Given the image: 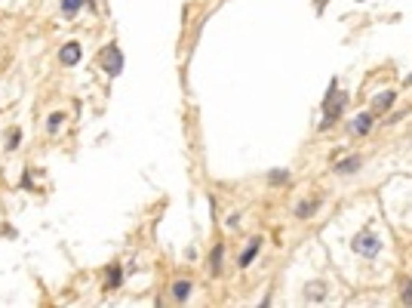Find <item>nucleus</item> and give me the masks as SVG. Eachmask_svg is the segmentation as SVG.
<instances>
[{
    "instance_id": "1",
    "label": "nucleus",
    "mask_w": 412,
    "mask_h": 308,
    "mask_svg": "<svg viewBox=\"0 0 412 308\" xmlns=\"http://www.w3.org/2000/svg\"><path fill=\"white\" fill-rule=\"evenodd\" d=\"M381 250V241H378V235H375V231H360V235H354V253H360V256H375Z\"/></svg>"
},
{
    "instance_id": "2",
    "label": "nucleus",
    "mask_w": 412,
    "mask_h": 308,
    "mask_svg": "<svg viewBox=\"0 0 412 308\" xmlns=\"http://www.w3.org/2000/svg\"><path fill=\"white\" fill-rule=\"evenodd\" d=\"M102 65H105V74L108 77H117L123 71V53L117 43H108V49L102 53Z\"/></svg>"
},
{
    "instance_id": "3",
    "label": "nucleus",
    "mask_w": 412,
    "mask_h": 308,
    "mask_svg": "<svg viewBox=\"0 0 412 308\" xmlns=\"http://www.w3.org/2000/svg\"><path fill=\"white\" fill-rule=\"evenodd\" d=\"M329 90H333V93H329L326 96V120H323V126H329V123H333L339 114H342V108H345V93H336V84L333 87H329Z\"/></svg>"
},
{
    "instance_id": "4",
    "label": "nucleus",
    "mask_w": 412,
    "mask_h": 308,
    "mask_svg": "<svg viewBox=\"0 0 412 308\" xmlns=\"http://www.w3.org/2000/svg\"><path fill=\"white\" fill-rule=\"evenodd\" d=\"M80 56H84V49H80V43H77V40H71V43H65V46L59 49V62H62V65H68V68H71V65H77V62H80Z\"/></svg>"
},
{
    "instance_id": "5",
    "label": "nucleus",
    "mask_w": 412,
    "mask_h": 308,
    "mask_svg": "<svg viewBox=\"0 0 412 308\" xmlns=\"http://www.w3.org/2000/svg\"><path fill=\"white\" fill-rule=\"evenodd\" d=\"M323 296H326V284H323V280H311V284L305 287V299H308V302H320Z\"/></svg>"
},
{
    "instance_id": "6",
    "label": "nucleus",
    "mask_w": 412,
    "mask_h": 308,
    "mask_svg": "<svg viewBox=\"0 0 412 308\" xmlns=\"http://www.w3.org/2000/svg\"><path fill=\"white\" fill-rule=\"evenodd\" d=\"M259 250H262V238H253L250 241V247L243 250V256H240V265H250L256 256H259Z\"/></svg>"
},
{
    "instance_id": "7",
    "label": "nucleus",
    "mask_w": 412,
    "mask_h": 308,
    "mask_svg": "<svg viewBox=\"0 0 412 308\" xmlns=\"http://www.w3.org/2000/svg\"><path fill=\"white\" fill-rule=\"evenodd\" d=\"M84 4H87V0H62V16H65V19L77 16L80 10H84Z\"/></svg>"
},
{
    "instance_id": "8",
    "label": "nucleus",
    "mask_w": 412,
    "mask_h": 308,
    "mask_svg": "<svg viewBox=\"0 0 412 308\" xmlns=\"http://www.w3.org/2000/svg\"><path fill=\"white\" fill-rule=\"evenodd\" d=\"M188 293H191V284H188V280H176V284H173V296H176L179 302H185Z\"/></svg>"
},
{
    "instance_id": "9",
    "label": "nucleus",
    "mask_w": 412,
    "mask_h": 308,
    "mask_svg": "<svg viewBox=\"0 0 412 308\" xmlns=\"http://www.w3.org/2000/svg\"><path fill=\"white\" fill-rule=\"evenodd\" d=\"M62 123H65V114H62V111H52L49 120H46V133H59Z\"/></svg>"
},
{
    "instance_id": "10",
    "label": "nucleus",
    "mask_w": 412,
    "mask_h": 308,
    "mask_svg": "<svg viewBox=\"0 0 412 308\" xmlns=\"http://www.w3.org/2000/svg\"><path fill=\"white\" fill-rule=\"evenodd\" d=\"M369 126H372V117H369V114H360V117L354 120V133H357V136H363Z\"/></svg>"
},
{
    "instance_id": "11",
    "label": "nucleus",
    "mask_w": 412,
    "mask_h": 308,
    "mask_svg": "<svg viewBox=\"0 0 412 308\" xmlns=\"http://www.w3.org/2000/svg\"><path fill=\"white\" fill-rule=\"evenodd\" d=\"M120 280H123V271H120V265H114V268L108 271V290L120 287Z\"/></svg>"
},
{
    "instance_id": "12",
    "label": "nucleus",
    "mask_w": 412,
    "mask_h": 308,
    "mask_svg": "<svg viewBox=\"0 0 412 308\" xmlns=\"http://www.w3.org/2000/svg\"><path fill=\"white\" fill-rule=\"evenodd\" d=\"M391 102H394V93H384V96H378V99L372 102V108H375V111H384V108H391Z\"/></svg>"
},
{
    "instance_id": "13",
    "label": "nucleus",
    "mask_w": 412,
    "mask_h": 308,
    "mask_svg": "<svg viewBox=\"0 0 412 308\" xmlns=\"http://www.w3.org/2000/svg\"><path fill=\"white\" fill-rule=\"evenodd\" d=\"M19 142H22V130L16 126V130H10V136H7V148H10V151H16V148H19Z\"/></svg>"
},
{
    "instance_id": "14",
    "label": "nucleus",
    "mask_w": 412,
    "mask_h": 308,
    "mask_svg": "<svg viewBox=\"0 0 412 308\" xmlns=\"http://www.w3.org/2000/svg\"><path fill=\"white\" fill-rule=\"evenodd\" d=\"M357 167H360V158H348V161H342L336 170H339V173H354Z\"/></svg>"
},
{
    "instance_id": "15",
    "label": "nucleus",
    "mask_w": 412,
    "mask_h": 308,
    "mask_svg": "<svg viewBox=\"0 0 412 308\" xmlns=\"http://www.w3.org/2000/svg\"><path fill=\"white\" fill-rule=\"evenodd\" d=\"M314 210H317V200H308V203H298V207H295V216H301V219H308V216H311Z\"/></svg>"
},
{
    "instance_id": "16",
    "label": "nucleus",
    "mask_w": 412,
    "mask_h": 308,
    "mask_svg": "<svg viewBox=\"0 0 412 308\" xmlns=\"http://www.w3.org/2000/svg\"><path fill=\"white\" fill-rule=\"evenodd\" d=\"M218 268H222V247L212 250V271H218Z\"/></svg>"
},
{
    "instance_id": "17",
    "label": "nucleus",
    "mask_w": 412,
    "mask_h": 308,
    "mask_svg": "<svg viewBox=\"0 0 412 308\" xmlns=\"http://www.w3.org/2000/svg\"><path fill=\"white\" fill-rule=\"evenodd\" d=\"M268 179H271V182H286V173H271Z\"/></svg>"
},
{
    "instance_id": "18",
    "label": "nucleus",
    "mask_w": 412,
    "mask_h": 308,
    "mask_svg": "<svg viewBox=\"0 0 412 308\" xmlns=\"http://www.w3.org/2000/svg\"><path fill=\"white\" fill-rule=\"evenodd\" d=\"M403 290H406V302H409V305H412V284H409V280H406V287H403Z\"/></svg>"
},
{
    "instance_id": "19",
    "label": "nucleus",
    "mask_w": 412,
    "mask_h": 308,
    "mask_svg": "<svg viewBox=\"0 0 412 308\" xmlns=\"http://www.w3.org/2000/svg\"><path fill=\"white\" fill-rule=\"evenodd\" d=\"M409 81H412V77H409Z\"/></svg>"
}]
</instances>
